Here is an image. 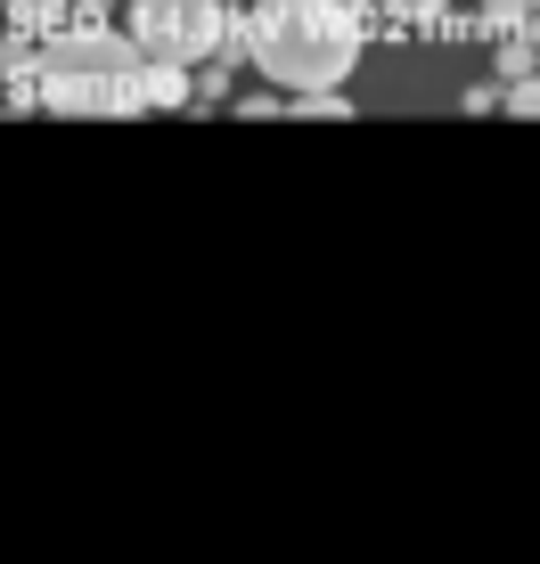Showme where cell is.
Masks as SVG:
<instances>
[{
  "label": "cell",
  "instance_id": "6da1fadb",
  "mask_svg": "<svg viewBox=\"0 0 540 564\" xmlns=\"http://www.w3.org/2000/svg\"><path fill=\"white\" fill-rule=\"evenodd\" d=\"M246 57L279 90L312 99V90H336L360 66V17L344 0H262L246 17Z\"/></svg>",
  "mask_w": 540,
  "mask_h": 564
},
{
  "label": "cell",
  "instance_id": "7a4b0ae2",
  "mask_svg": "<svg viewBox=\"0 0 540 564\" xmlns=\"http://www.w3.org/2000/svg\"><path fill=\"white\" fill-rule=\"evenodd\" d=\"M42 107H57V115H131V107H156V66L140 57L131 33H123V42L99 33V25L50 33Z\"/></svg>",
  "mask_w": 540,
  "mask_h": 564
},
{
  "label": "cell",
  "instance_id": "3957f363",
  "mask_svg": "<svg viewBox=\"0 0 540 564\" xmlns=\"http://www.w3.org/2000/svg\"><path fill=\"white\" fill-rule=\"evenodd\" d=\"M229 33L222 0H131V42L140 57H156V66H197V57H214Z\"/></svg>",
  "mask_w": 540,
  "mask_h": 564
},
{
  "label": "cell",
  "instance_id": "277c9868",
  "mask_svg": "<svg viewBox=\"0 0 540 564\" xmlns=\"http://www.w3.org/2000/svg\"><path fill=\"white\" fill-rule=\"evenodd\" d=\"M9 25L17 33H57L66 25V0H9Z\"/></svg>",
  "mask_w": 540,
  "mask_h": 564
},
{
  "label": "cell",
  "instance_id": "5b68a950",
  "mask_svg": "<svg viewBox=\"0 0 540 564\" xmlns=\"http://www.w3.org/2000/svg\"><path fill=\"white\" fill-rule=\"evenodd\" d=\"M508 107L516 115H540V83H508Z\"/></svg>",
  "mask_w": 540,
  "mask_h": 564
},
{
  "label": "cell",
  "instance_id": "8992f818",
  "mask_svg": "<svg viewBox=\"0 0 540 564\" xmlns=\"http://www.w3.org/2000/svg\"><path fill=\"white\" fill-rule=\"evenodd\" d=\"M525 17V0H484V25H516Z\"/></svg>",
  "mask_w": 540,
  "mask_h": 564
},
{
  "label": "cell",
  "instance_id": "52a82bcc",
  "mask_svg": "<svg viewBox=\"0 0 540 564\" xmlns=\"http://www.w3.org/2000/svg\"><path fill=\"white\" fill-rule=\"evenodd\" d=\"M385 9H393V17H434L442 0H385Z\"/></svg>",
  "mask_w": 540,
  "mask_h": 564
}]
</instances>
